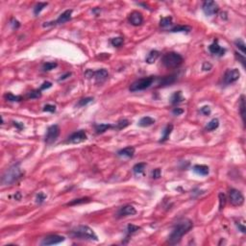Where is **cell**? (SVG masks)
I'll use <instances>...</instances> for the list:
<instances>
[{"mask_svg":"<svg viewBox=\"0 0 246 246\" xmlns=\"http://www.w3.org/2000/svg\"><path fill=\"white\" fill-rule=\"evenodd\" d=\"M229 200H230V203L233 206L238 207V206H241L244 203V196L238 189L232 188L231 191H229Z\"/></svg>","mask_w":246,"mask_h":246,"instance_id":"cell-6","label":"cell"},{"mask_svg":"<svg viewBox=\"0 0 246 246\" xmlns=\"http://www.w3.org/2000/svg\"><path fill=\"white\" fill-rule=\"evenodd\" d=\"M52 87V84L50 82H44L42 84V86L41 87V91H43V89H46V88H49Z\"/></svg>","mask_w":246,"mask_h":246,"instance_id":"cell-46","label":"cell"},{"mask_svg":"<svg viewBox=\"0 0 246 246\" xmlns=\"http://www.w3.org/2000/svg\"><path fill=\"white\" fill-rule=\"evenodd\" d=\"M172 111H173V114H174V115H182V114L184 113V111H183L182 109H179V108H175Z\"/></svg>","mask_w":246,"mask_h":246,"instance_id":"cell-50","label":"cell"},{"mask_svg":"<svg viewBox=\"0 0 246 246\" xmlns=\"http://www.w3.org/2000/svg\"><path fill=\"white\" fill-rule=\"evenodd\" d=\"M128 125H129V121L126 120V119H123V120H120L116 123V125L114 126V128H115V129L117 130H121V129H124V128H126Z\"/></svg>","mask_w":246,"mask_h":246,"instance_id":"cell-30","label":"cell"},{"mask_svg":"<svg viewBox=\"0 0 246 246\" xmlns=\"http://www.w3.org/2000/svg\"><path fill=\"white\" fill-rule=\"evenodd\" d=\"M139 227L136 226V225H133V224H129L127 226V232L129 234H135L136 232H138L139 230Z\"/></svg>","mask_w":246,"mask_h":246,"instance_id":"cell-39","label":"cell"},{"mask_svg":"<svg viewBox=\"0 0 246 246\" xmlns=\"http://www.w3.org/2000/svg\"><path fill=\"white\" fill-rule=\"evenodd\" d=\"M193 226V222L189 219H184L180 221L174 227L173 231L171 232L170 236L168 237V243L171 245L177 244L181 241L184 234H186Z\"/></svg>","mask_w":246,"mask_h":246,"instance_id":"cell-1","label":"cell"},{"mask_svg":"<svg viewBox=\"0 0 246 246\" xmlns=\"http://www.w3.org/2000/svg\"><path fill=\"white\" fill-rule=\"evenodd\" d=\"M239 77H240V72L238 68L227 69L224 76H223V81H224L226 85H229V84H232L238 81L239 79Z\"/></svg>","mask_w":246,"mask_h":246,"instance_id":"cell-7","label":"cell"},{"mask_svg":"<svg viewBox=\"0 0 246 246\" xmlns=\"http://www.w3.org/2000/svg\"><path fill=\"white\" fill-rule=\"evenodd\" d=\"M60 135V128L58 125H52L47 129V133L45 135V142L47 144H51L56 139L58 138Z\"/></svg>","mask_w":246,"mask_h":246,"instance_id":"cell-8","label":"cell"},{"mask_svg":"<svg viewBox=\"0 0 246 246\" xmlns=\"http://www.w3.org/2000/svg\"><path fill=\"white\" fill-rule=\"evenodd\" d=\"M159 56H160V52L157 51V50H152L151 52H149V54L147 55V57H146V63L147 64H153L155 63L156 61H157V59L159 58Z\"/></svg>","mask_w":246,"mask_h":246,"instance_id":"cell-19","label":"cell"},{"mask_svg":"<svg viewBox=\"0 0 246 246\" xmlns=\"http://www.w3.org/2000/svg\"><path fill=\"white\" fill-rule=\"evenodd\" d=\"M86 139H87L86 132L84 130H80V131H77V132L72 134V135H70L68 138V141H66V142L77 144V143H81L83 141H85Z\"/></svg>","mask_w":246,"mask_h":246,"instance_id":"cell-10","label":"cell"},{"mask_svg":"<svg viewBox=\"0 0 246 246\" xmlns=\"http://www.w3.org/2000/svg\"><path fill=\"white\" fill-rule=\"evenodd\" d=\"M172 130H173V125L172 124H168V125H167L165 127V129L164 130V135H163V137H161L160 141L161 142H165V141H167V139H168V138H169V135H170L171 132H172Z\"/></svg>","mask_w":246,"mask_h":246,"instance_id":"cell-23","label":"cell"},{"mask_svg":"<svg viewBox=\"0 0 246 246\" xmlns=\"http://www.w3.org/2000/svg\"><path fill=\"white\" fill-rule=\"evenodd\" d=\"M154 81H155V78L152 76L138 79L136 82H134L130 86V91L132 92H135V91H143V89H146L152 85Z\"/></svg>","mask_w":246,"mask_h":246,"instance_id":"cell-5","label":"cell"},{"mask_svg":"<svg viewBox=\"0 0 246 246\" xmlns=\"http://www.w3.org/2000/svg\"><path fill=\"white\" fill-rule=\"evenodd\" d=\"M65 240V238L62 236H58V234H50L43 238L42 241V245H54V244H59L63 242Z\"/></svg>","mask_w":246,"mask_h":246,"instance_id":"cell-12","label":"cell"},{"mask_svg":"<svg viewBox=\"0 0 246 246\" xmlns=\"http://www.w3.org/2000/svg\"><path fill=\"white\" fill-rule=\"evenodd\" d=\"M42 96V93H41V91H32L28 93V97L31 98V99H34V98H38Z\"/></svg>","mask_w":246,"mask_h":246,"instance_id":"cell-41","label":"cell"},{"mask_svg":"<svg viewBox=\"0 0 246 246\" xmlns=\"http://www.w3.org/2000/svg\"><path fill=\"white\" fill-rule=\"evenodd\" d=\"M56 66H57V64L56 63H53V62H50V63H46V64H44L43 66H42V69L44 71H50V70H52L54 69Z\"/></svg>","mask_w":246,"mask_h":246,"instance_id":"cell-36","label":"cell"},{"mask_svg":"<svg viewBox=\"0 0 246 246\" xmlns=\"http://www.w3.org/2000/svg\"><path fill=\"white\" fill-rule=\"evenodd\" d=\"M182 100H183L182 92H181V91H176V92L172 95V97H171V103H172L173 105H175V104H178V103L182 102Z\"/></svg>","mask_w":246,"mask_h":246,"instance_id":"cell-27","label":"cell"},{"mask_svg":"<svg viewBox=\"0 0 246 246\" xmlns=\"http://www.w3.org/2000/svg\"><path fill=\"white\" fill-rule=\"evenodd\" d=\"M111 128H114V125H111V124H98V125H95V131L97 134H102L106 131H108L109 129H111Z\"/></svg>","mask_w":246,"mask_h":246,"instance_id":"cell-25","label":"cell"},{"mask_svg":"<svg viewBox=\"0 0 246 246\" xmlns=\"http://www.w3.org/2000/svg\"><path fill=\"white\" fill-rule=\"evenodd\" d=\"M5 99L8 100V101H11V102H18V101H21L22 97L21 96H18V95H14L13 93H6L4 95Z\"/></svg>","mask_w":246,"mask_h":246,"instance_id":"cell-28","label":"cell"},{"mask_svg":"<svg viewBox=\"0 0 246 246\" xmlns=\"http://www.w3.org/2000/svg\"><path fill=\"white\" fill-rule=\"evenodd\" d=\"M200 111L205 115H209L211 114V108L209 107V106H204V107L201 108Z\"/></svg>","mask_w":246,"mask_h":246,"instance_id":"cell-44","label":"cell"},{"mask_svg":"<svg viewBox=\"0 0 246 246\" xmlns=\"http://www.w3.org/2000/svg\"><path fill=\"white\" fill-rule=\"evenodd\" d=\"M70 236L76 238H80V239L95 240V241L98 240V238L96 236V234L94 233V231L91 228H89L88 226H86V225H81V226L74 228L73 230L71 231Z\"/></svg>","mask_w":246,"mask_h":246,"instance_id":"cell-3","label":"cell"},{"mask_svg":"<svg viewBox=\"0 0 246 246\" xmlns=\"http://www.w3.org/2000/svg\"><path fill=\"white\" fill-rule=\"evenodd\" d=\"M191 30V28L189 26H184V25H177L175 27H173L170 30L172 33H176V32H189Z\"/></svg>","mask_w":246,"mask_h":246,"instance_id":"cell-26","label":"cell"},{"mask_svg":"<svg viewBox=\"0 0 246 246\" xmlns=\"http://www.w3.org/2000/svg\"><path fill=\"white\" fill-rule=\"evenodd\" d=\"M137 214L136 209L134 208L133 206L131 205H127L120 208L119 211H118V215L119 216H126V215H134Z\"/></svg>","mask_w":246,"mask_h":246,"instance_id":"cell-16","label":"cell"},{"mask_svg":"<svg viewBox=\"0 0 246 246\" xmlns=\"http://www.w3.org/2000/svg\"><path fill=\"white\" fill-rule=\"evenodd\" d=\"M219 126V121L217 118H214V119H211L209 123H208V125L206 126V130L207 131H214L215 129H217Z\"/></svg>","mask_w":246,"mask_h":246,"instance_id":"cell-24","label":"cell"},{"mask_svg":"<svg viewBox=\"0 0 246 246\" xmlns=\"http://www.w3.org/2000/svg\"><path fill=\"white\" fill-rule=\"evenodd\" d=\"M70 75H71V73H70V72H68V73H66V74H65V75H63V76H61V78H60V81L66 79V78L69 77Z\"/></svg>","mask_w":246,"mask_h":246,"instance_id":"cell-52","label":"cell"},{"mask_svg":"<svg viewBox=\"0 0 246 246\" xmlns=\"http://www.w3.org/2000/svg\"><path fill=\"white\" fill-rule=\"evenodd\" d=\"M123 38H111V45L113 46H115V47H119L121 44L123 43Z\"/></svg>","mask_w":246,"mask_h":246,"instance_id":"cell-34","label":"cell"},{"mask_svg":"<svg viewBox=\"0 0 246 246\" xmlns=\"http://www.w3.org/2000/svg\"><path fill=\"white\" fill-rule=\"evenodd\" d=\"M129 22L134 26H139L143 22V16L138 12H133L129 15Z\"/></svg>","mask_w":246,"mask_h":246,"instance_id":"cell-14","label":"cell"},{"mask_svg":"<svg viewBox=\"0 0 246 246\" xmlns=\"http://www.w3.org/2000/svg\"><path fill=\"white\" fill-rule=\"evenodd\" d=\"M43 111H50V113H54L56 111V107L54 105H50V104H47L43 107Z\"/></svg>","mask_w":246,"mask_h":246,"instance_id":"cell-42","label":"cell"},{"mask_svg":"<svg viewBox=\"0 0 246 246\" xmlns=\"http://www.w3.org/2000/svg\"><path fill=\"white\" fill-rule=\"evenodd\" d=\"M183 63V57L178 53H166L163 58V64L167 68H176Z\"/></svg>","mask_w":246,"mask_h":246,"instance_id":"cell-4","label":"cell"},{"mask_svg":"<svg viewBox=\"0 0 246 246\" xmlns=\"http://www.w3.org/2000/svg\"><path fill=\"white\" fill-rule=\"evenodd\" d=\"M47 3H38V4H37L36 5V7H35V9H34V14L36 15H38V14H40L42 11L45 8L46 6H47Z\"/></svg>","mask_w":246,"mask_h":246,"instance_id":"cell-33","label":"cell"},{"mask_svg":"<svg viewBox=\"0 0 246 246\" xmlns=\"http://www.w3.org/2000/svg\"><path fill=\"white\" fill-rule=\"evenodd\" d=\"M239 110H240V115H241L243 122L245 121V104H244V96L242 95L240 97V105H239Z\"/></svg>","mask_w":246,"mask_h":246,"instance_id":"cell-31","label":"cell"},{"mask_svg":"<svg viewBox=\"0 0 246 246\" xmlns=\"http://www.w3.org/2000/svg\"><path fill=\"white\" fill-rule=\"evenodd\" d=\"M209 50H210V52L211 54L217 55V56H223V55H224V53L226 52V50L224 48H222L218 44V41H217V40H215L209 46Z\"/></svg>","mask_w":246,"mask_h":246,"instance_id":"cell-13","label":"cell"},{"mask_svg":"<svg viewBox=\"0 0 246 246\" xmlns=\"http://www.w3.org/2000/svg\"><path fill=\"white\" fill-rule=\"evenodd\" d=\"M234 44H236V46L241 51L243 54H245V44L244 42L240 40V38H238V40H237L236 42H234Z\"/></svg>","mask_w":246,"mask_h":246,"instance_id":"cell-37","label":"cell"},{"mask_svg":"<svg viewBox=\"0 0 246 246\" xmlns=\"http://www.w3.org/2000/svg\"><path fill=\"white\" fill-rule=\"evenodd\" d=\"M211 65L210 64V63H204L203 64V66H202V69L203 70H211Z\"/></svg>","mask_w":246,"mask_h":246,"instance_id":"cell-48","label":"cell"},{"mask_svg":"<svg viewBox=\"0 0 246 246\" xmlns=\"http://www.w3.org/2000/svg\"><path fill=\"white\" fill-rule=\"evenodd\" d=\"M20 197H21V195H20L19 192H18V193H16V195H15V199H18V200H19Z\"/></svg>","mask_w":246,"mask_h":246,"instance_id":"cell-53","label":"cell"},{"mask_svg":"<svg viewBox=\"0 0 246 246\" xmlns=\"http://www.w3.org/2000/svg\"><path fill=\"white\" fill-rule=\"evenodd\" d=\"M155 123V120L150 116H144L142 118L139 120L138 125L141 127H149L151 125H153Z\"/></svg>","mask_w":246,"mask_h":246,"instance_id":"cell-20","label":"cell"},{"mask_svg":"<svg viewBox=\"0 0 246 246\" xmlns=\"http://www.w3.org/2000/svg\"><path fill=\"white\" fill-rule=\"evenodd\" d=\"M193 171L196 173L198 175H201V176H206L209 174V167L206 166V165H194L193 166Z\"/></svg>","mask_w":246,"mask_h":246,"instance_id":"cell-18","label":"cell"},{"mask_svg":"<svg viewBox=\"0 0 246 246\" xmlns=\"http://www.w3.org/2000/svg\"><path fill=\"white\" fill-rule=\"evenodd\" d=\"M218 197H219V210L221 211L222 209H224L225 204H226V195L224 193L220 192Z\"/></svg>","mask_w":246,"mask_h":246,"instance_id":"cell-35","label":"cell"},{"mask_svg":"<svg viewBox=\"0 0 246 246\" xmlns=\"http://www.w3.org/2000/svg\"><path fill=\"white\" fill-rule=\"evenodd\" d=\"M236 56L238 57V59H239L240 60V62H241L242 63V65H243V66H245V58H244V56H240L239 54H238V53H236Z\"/></svg>","mask_w":246,"mask_h":246,"instance_id":"cell-51","label":"cell"},{"mask_svg":"<svg viewBox=\"0 0 246 246\" xmlns=\"http://www.w3.org/2000/svg\"><path fill=\"white\" fill-rule=\"evenodd\" d=\"M237 226H238V230L241 232V233H245L246 232V228H245V226H244V223L242 222V223H240V222H238L237 223Z\"/></svg>","mask_w":246,"mask_h":246,"instance_id":"cell-45","label":"cell"},{"mask_svg":"<svg viewBox=\"0 0 246 246\" xmlns=\"http://www.w3.org/2000/svg\"><path fill=\"white\" fill-rule=\"evenodd\" d=\"M134 154H135V148L132 146L125 147L117 152V155H118L119 157H123V158H132Z\"/></svg>","mask_w":246,"mask_h":246,"instance_id":"cell-17","label":"cell"},{"mask_svg":"<svg viewBox=\"0 0 246 246\" xmlns=\"http://www.w3.org/2000/svg\"><path fill=\"white\" fill-rule=\"evenodd\" d=\"M92 100H93L92 97H86V98H83V99L80 100L79 102H78V106H79V107H83V106H86V105H88V103L92 102Z\"/></svg>","mask_w":246,"mask_h":246,"instance_id":"cell-38","label":"cell"},{"mask_svg":"<svg viewBox=\"0 0 246 246\" xmlns=\"http://www.w3.org/2000/svg\"><path fill=\"white\" fill-rule=\"evenodd\" d=\"M175 81V76L174 75H171V76H165L164 77L163 79H161L159 83V87H163V86H167V85H170L173 82Z\"/></svg>","mask_w":246,"mask_h":246,"instance_id":"cell-22","label":"cell"},{"mask_svg":"<svg viewBox=\"0 0 246 246\" xmlns=\"http://www.w3.org/2000/svg\"><path fill=\"white\" fill-rule=\"evenodd\" d=\"M91 201V199L88 197H84V198H80V199H75L73 201L69 202L68 205V206H73V205H79V204H84V203H88Z\"/></svg>","mask_w":246,"mask_h":246,"instance_id":"cell-29","label":"cell"},{"mask_svg":"<svg viewBox=\"0 0 246 246\" xmlns=\"http://www.w3.org/2000/svg\"><path fill=\"white\" fill-rule=\"evenodd\" d=\"M11 24H12L13 28H18V27L20 26L19 22H18V20H16V19H15V18L12 19V21H11Z\"/></svg>","mask_w":246,"mask_h":246,"instance_id":"cell-47","label":"cell"},{"mask_svg":"<svg viewBox=\"0 0 246 246\" xmlns=\"http://www.w3.org/2000/svg\"><path fill=\"white\" fill-rule=\"evenodd\" d=\"M202 9L204 11L205 15H209V16H211V15L217 14L219 11V7H218V5H217V3H215L214 1H211V0H209V1H205L203 3Z\"/></svg>","mask_w":246,"mask_h":246,"instance_id":"cell-9","label":"cell"},{"mask_svg":"<svg viewBox=\"0 0 246 246\" xmlns=\"http://www.w3.org/2000/svg\"><path fill=\"white\" fill-rule=\"evenodd\" d=\"M171 23H172V18H171V16L163 18L161 19V22H160V24H161V27H167V26L171 25Z\"/></svg>","mask_w":246,"mask_h":246,"instance_id":"cell-32","label":"cell"},{"mask_svg":"<svg viewBox=\"0 0 246 246\" xmlns=\"http://www.w3.org/2000/svg\"><path fill=\"white\" fill-rule=\"evenodd\" d=\"M71 14H72V10H66L65 11V12L62 14L59 18H57V20H56L55 22H47V23L45 24H43L44 27H46V26H50V25H60V24H64L65 23L66 21H68L70 20L71 18Z\"/></svg>","mask_w":246,"mask_h":246,"instance_id":"cell-11","label":"cell"},{"mask_svg":"<svg viewBox=\"0 0 246 246\" xmlns=\"http://www.w3.org/2000/svg\"><path fill=\"white\" fill-rule=\"evenodd\" d=\"M145 166H146V164H145V163H139V164H137L135 166L133 167V171H134V173H135V175H137V176L142 175V174H143V172H144Z\"/></svg>","mask_w":246,"mask_h":246,"instance_id":"cell-21","label":"cell"},{"mask_svg":"<svg viewBox=\"0 0 246 246\" xmlns=\"http://www.w3.org/2000/svg\"><path fill=\"white\" fill-rule=\"evenodd\" d=\"M13 123H14V125H15V126L16 128H18V130H21V129H23V128H24V125L22 124V123H20V122H16V121H14Z\"/></svg>","mask_w":246,"mask_h":246,"instance_id":"cell-49","label":"cell"},{"mask_svg":"<svg viewBox=\"0 0 246 246\" xmlns=\"http://www.w3.org/2000/svg\"><path fill=\"white\" fill-rule=\"evenodd\" d=\"M45 199H46V195L44 194L43 192H38V193L37 194L36 200H37V203H38V204H42Z\"/></svg>","mask_w":246,"mask_h":246,"instance_id":"cell-40","label":"cell"},{"mask_svg":"<svg viewBox=\"0 0 246 246\" xmlns=\"http://www.w3.org/2000/svg\"><path fill=\"white\" fill-rule=\"evenodd\" d=\"M161 169L160 168H156L152 171V178L153 179H159L161 177Z\"/></svg>","mask_w":246,"mask_h":246,"instance_id":"cell-43","label":"cell"},{"mask_svg":"<svg viewBox=\"0 0 246 246\" xmlns=\"http://www.w3.org/2000/svg\"><path fill=\"white\" fill-rule=\"evenodd\" d=\"M108 76H109L108 71L106 69H104V68H101V69H98L96 71H92V76L91 77H94L97 82L101 83V82H104L106 79H107Z\"/></svg>","mask_w":246,"mask_h":246,"instance_id":"cell-15","label":"cell"},{"mask_svg":"<svg viewBox=\"0 0 246 246\" xmlns=\"http://www.w3.org/2000/svg\"><path fill=\"white\" fill-rule=\"evenodd\" d=\"M22 175H23V172H22L19 165H14L4 172L1 178V183L4 186H10V184L18 182Z\"/></svg>","mask_w":246,"mask_h":246,"instance_id":"cell-2","label":"cell"}]
</instances>
